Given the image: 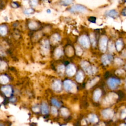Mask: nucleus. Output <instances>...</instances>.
Here are the masks:
<instances>
[{
    "instance_id": "6ab92c4d",
    "label": "nucleus",
    "mask_w": 126,
    "mask_h": 126,
    "mask_svg": "<svg viewBox=\"0 0 126 126\" xmlns=\"http://www.w3.org/2000/svg\"><path fill=\"white\" fill-rule=\"evenodd\" d=\"M63 54H64V53H63V50L61 48H57L55 50L54 55H55V57L56 58H60Z\"/></svg>"
},
{
    "instance_id": "9b49d317",
    "label": "nucleus",
    "mask_w": 126,
    "mask_h": 126,
    "mask_svg": "<svg viewBox=\"0 0 126 126\" xmlns=\"http://www.w3.org/2000/svg\"><path fill=\"white\" fill-rule=\"evenodd\" d=\"M113 59V57L111 55H104L102 57V61L103 64L106 65L110 63Z\"/></svg>"
},
{
    "instance_id": "423d86ee",
    "label": "nucleus",
    "mask_w": 126,
    "mask_h": 126,
    "mask_svg": "<svg viewBox=\"0 0 126 126\" xmlns=\"http://www.w3.org/2000/svg\"><path fill=\"white\" fill-rule=\"evenodd\" d=\"M67 74L69 76H72L76 73L75 67L72 64H70L67 68Z\"/></svg>"
},
{
    "instance_id": "a878e982",
    "label": "nucleus",
    "mask_w": 126,
    "mask_h": 126,
    "mask_svg": "<svg viewBox=\"0 0 126 126\" xmlns=\"http://www.w3.org/2000/svg\"><path fill=\"white\" fill-rule=\"evenodd\" d=\"M90 121V122H92V123H94L96 122L97 120H98V117L96 115H94V114H92L91 115H90V118H89Z\"/></svg>"
},
{
    "instance_id": "7ed1b4c3",
    "label": "nucleus",
    "mask_w": 126,
    "mask_h": 126,
    "mask_svg": "<svg viewBox=\"0 0 126 126\" xmlns=\"http://www.w3.org/2000/svg\"><path fill=\"white\" fill-rule=\"evenodd\" d=\"M79 42L84 48H88L90 46V42L89 39L86 35L81 36L78 39Z\"/></svg>"
},
{
    "instance_id": "9d476101",
    "label": "nucleus",
    "mask_w": 126,
    "mask_h": 126,
    "mask_svg": "<svg viewBox=\"0 0 126 126\" xmlns=\"http://www.w3.org/2000/svg\"><path fill=\"white\" fill-rule=\"evenodd\" d=\"M52 88L54 91H59L61 90L62 83L61 81L59 80H55L52 84Z\"/></svg>"
},
{
    "instance_id": "f3484780",
    "label": "nucleus",
    "mask_w": 126,
    "mask_h": 126,
    "mask_svg": "<svg viewBox=\"0 0 126 126\" xmlns=\"http://www.w3.org/2000/svg\"><path fill=\"white\" fill-rule=\"evenodd\" d=\"M61 40V37L59 35L57 34H55L53 35L51 38V42L53 43H56L59 42Z\"/></svg>"
},
{
    "instance_id": "b1692460",
    "label": "nucleus",
    "mask_w": 126,
    "mask_h": 126,
    "mask_svg": "<svg viewBox=\"0 0 126 126\" xmlns=\"http://www.w3.org/2000/svg\"><path fill=\"white\" fill-rule=\"evenodd\" d=\"M75 49H76V53L78 56H81L82 54L83 50L80 47L76 46Z\"/></svg>"
},
{
    "instance_id": "dca6fc26",
    "label": "nucleus",
    "mask_w": 126,
    "mask_h": 126,
    "mask_svg": "<svg viewBox=\"0 0 126 126\" xmlns=\"http://www.w3.org/2000/svg\"><path fill=\"white\" fill-rule=\"evenodd\" d=\"M41 111L42 113L43 114H47L48 113L49 110L48 105L45 102H43L41 104Z\"/></svg>"
},
{
    "instance_id": "2f4dec72",
    "label": "nucleus",
    "mask_w": 126,
    "mask_h": 126,
    "mask_svg": "<svg viewBox=\"0 0 126 126\" xmlns=\"http://www.w3.org/2000/svg\"><path fill=\"white\" fill-rule=\"evenodd\" d=\"M51 112L52 113V114L55 115H57V113H58V111H57V109L54 107V106H52L51 107Z\"/></svg>"
},
{
    "instance_id": "473e14b6",
    "label": "nucleus",
    "mask_w": 126,
    "mask_h": 126,
    "mask_svg": "<svg viewBox=\"0 0 126 126\" xmlns=\"http://www.w3.org/2000/svg\"><path fill=\"white\" fill-rule=\"evenodd\" d=\"M89 21H90L92 23H96V18L94 17H91L89 18Z\"/></svg>"
},
{
    "instance_id": "393cba45",
    "label": "nucleus",
    "mask_w": 126,
    "mask_h": 126,
    "mask_svg": "<svg viewBox=\"0 0 126 126\" xmlns=\"http://www.w3.org/2000/svg\"><path fill=\"white\" fill-rule=\"evenodd\" d=\"M90 40H91V42L92 44V45L94 47L96 45V39H95V38H94V35L93 34H90Z\"/></svg>"
},
{
    "instance_id": "4468645a",
    "label": "nucleus",
    "mask_w": 126,
    "mask_h": 126,
    "mask_svg": "<svg viewBox=\"0 0 126 126\" xmlns=\"http://www.w3.org/2000/svg\"><path fill=\"white\" fill-rule=\"evenodd\" d=\"M101 91L100 89H97L96 90H95V91L94 92V96H93V98L94 101L97 102L100 98L101 96Z\"/></svg>"
},
{
    "instance_id": "f704fd0d",
    "label": "nucleus",
    "mask_w": 126,
    "mask_h": 126,
    "mask_svg": "<svg viewBox=\"0 0 126 126\" xmlns=\"http://www.w3.org/2000/svg\"><path fill=\"white\" fill-rule=\"evenodd\" d=\"M74 126H80V123L79 122H75L74 123Z\"/></svg>"
},
{
    "instance_id": "2eb2a0df",
    "label": "nucleus",
    "mask_w": 126,
    "mask_h": 126,
    "mask_svg": "<svg viewBox=\"0 0 126 126\" xmlns=\"http://www.w3.org/2000/svg\"><path fill=\"white\" fill-rule=\"evenodd\" d=\"M105 14H106V15L108 16L114 18V17H116L118 15V12L115 10L112 9V10H110L106 12Z\"/></svg>"
},
{
    "instance_id": "4be33fe9",
    "label": "nucleus",
    "mask_w": 126,
    "mask_h": 126,
    "mask_svg": "<svg viewBox=\"0 0 126 126\" xmlns=\"http://www.w3.org/2000/svg\"><path fill=\"white\" fill-rule=\"evenodd\" d=\"M38 27V24L34 21L31 22L29 24V27L31 30H35L37 29Z\"/></svg>"
},
{
    "instance_id": "f8f14e48",
    "label": "nucleus",
    "mask_w": 126,
    "mask_h": 126,
    "mask_svg": "<svg viewBox=\"0 0 126 126\" xmlns=\"http://www.w3.org/2000/svg\"><path fill=\"white\" fill-rule=\"evenodd\" d=\"M99 80V77H96V78H94L93 79L90 80L86 85V88L87 89H89L92 88L94 85H95L97 83V82Z\"/></svg>"
},
{
    "instance_id": "cd10ccee",
    "label": "nucleus",
    "mask_w": 126,
    "mask_h": 126,
    "mask_svg": "<svg viewBox=\"0 0 126 126\" xmlns=\"http://www.w3.org/2000/svg\"><path fill=\"white\" fill-rule=\"evenodd\" d=\"M61 110V113H62V115H64V116H66L69 113L68 110L66 108H62Z\"/></svg>"
},
{
    "instance_id": "ea45409f",
    "label": "nucleus",
    "mask_w": 126,
    "mask_h": 126,
    "mask_svg": "<svg viewBox=\"0 0 126 126\" xmlns=\"http://www.w3.org/2000/svg\"><path fill=\"white\" fill-rule=\"evenodd\" d=\"M1 126H3V124H1Z\"/></svg>"
},
{
    "instance_id": "c85d7f7f",
    "label": "nucleus",
    "mask_w": 126,
    "mask_h": 126,
    "mask_svg": "<svg viewBox=\"0 0 126 126\" xmlns=\"http://www.w3.org/2000/svg\"><path fill=\"white\" fill-rule=\"evenodd\" d=\"M34 11V9H33V8H28V9H26V10L24 11V13H25V14L28 15V14H30L32 13H33Z\"/></svg>"
},
{
    "instance_id": "72a5a7b5",
    "label": "nucleus",
    "mask_w": 126,
    "mask_h": 126,
    "mask_svg": "<svg viewBox=\"0 0 126 126\" xmlns=\"http://www.w3.org/2000/svg\"><path fill=\"white\" fill-rule=\"evenodd\" d=\"M31 5L33 6H36L38 4V1H32L31 2Z\"/></svg>"
},
{
    "instance_id": "1a4fd4ad",
    "label": "nucleus",
    "mask_w": 126,
    "mask_h": 126,
    "mask_svg": "<svg viewBox=\"0 0 126 126\" xmlns=\"http://www.w3.org/2000/svg\"><path fill=\"white\" fill-rule=\"evenodd\" d=\"M49 50V43L48 40L44 41L41 46V51L43 54H46Z\"/></svg>"
},
{
    "instance_id": "f03ea898",
    "label": "nucleus",
    "mask_w": 126,
    "mask_h": 126,
    "mask_svg": "<svg viewBox=\"0 0 126 126\" xmlns=\"http://www.w3.org/2000/svg\"><path fill=\"white\" fill-rule=\"evenodd\" d=\"M64 87L66 91L71 93H75L77 91L76 84L70 80H67L64 81Z\"/></svg>"
},
{
    "instance_id": "412c9836",
    "label": "nucleus",
    "mask_w": 126,
    "mask_h": 126,
    "mask_svg": "<svg viewBox=\"0 0 126 126\" xmlns=\"http://www.w3.org/2000/svg\"><path fill=\"white\" fill-rule=\"evenodd\" d=\"M102 115H103V116L105 118H110V117H111V116H112V112H111L110 110H104L102 111Z\"/></svg>"
},
{
    "instance_id": "39448f33",
    "label": "nucleus",
    "mask_w": 126,
    "mask_h": 126,
    "mask_svg": "<svg viewBox=\"0 0 126 126\" xmlns=\"http://www.w3.org/2000/svg\"><path fill=\"white\" fill-rule=\"evenodd\" d=\"M120 83V80L115 78H110L108 80V85L109 87L112 89H115L116 86Z\"/></svg>"
},
{
    "instance_id": "c756f323",
    "label": "nucleus",
    "mask_w": 126,
    "mask_h": 126,
    "mask_svg": "<svg viewBox=\"0 0 126 126\" xmlns=\"http://www.w3.org/2000/svg\"><path fill=\"white\" fill-rule=\"evenodd\" d=\"M72 3V1H69V0H68V1H61V4L63 5H64V6L69 5L71 4Z\"/></svg>"
},
{
    "instance_id": "6e6552de",
    "label": "nucleus",
    "mask_w": 126,
    "mask_h": 126,
    "mask_svg": "<svg viewBox=\"0 0 126 126\" xmlns=\"http://www.w3.org/2000/svg\"><path fill=\"white\" fill-rule=\"evenodd\" d=\"M1 90L7 97H9L11 96L12 93V89L10 86L8 85L2 87Z\"/></svg>"
},
{
    "instance_id": "5701e85b",
    "label": "nucleus",
    "mask_w": 126,
    "mask_h": 126,
    "mask_svg": "<svg viewBox=\"0 0 126 126\" xmlns=\"http://www.w3.org/2000/svg\"><path fill=\"white\" fill-rule=\"evenodd\" d=\"M65 70V66L64 65H61L59 66L58 67V69H57L58 73L59 74H64Z\"/></svg>"
},
{
    "instance_id": "0eeeda50",
    "label": "nucleus",
    "mask_w": 126,
    "mask_h": 126,
    "mask_svg": "<svg viewBox=\"0 0 126 126\" xmlns=\"http://www.w3.org/2000/svg\"><path fill=\"white\" fill-rule=\"evenodd\" d=\"M107 39L105 37H102L100 41V48L102 52H104L106 49Z\"/></svg>"
},
{
    "instance_id": "58836bf2",
    "label": "nucleus",
    "mask_w": 126,
    "mask_h": 126,
    "mask_svg": "<svg viewBox=\"0 0 126 126\" xmlns=\"http://www.w3.org/2000/svg\"><path fill=\"white\" fill-rule=\"evenodd\" d=\"M120 126H126V124H122Z\"/></svg>"
},
{
    "instance_id": "a211bd4d",
    "label": "nucleus",
    "mask_w": 126,
    "mask_h": 126,
    "mask_svg": "<svg viewBox=\"0 0 126 126\" xmlns=\"http://www.w3.org/2000/svg\"><path fill=\"white\" fill-rule=\"evenodd\" d=\"M9 81L8 78L5 75H2L0 76V82L2 84H6L8 83Z\"/></svg>"
},
{
    "instance_id": "c9c22d12",
    "label": "nucleus",
    "mask_w": 126,
    "mask_h": 126,
    "mask_svg": "<svg viewBox=\"0 0 126 126\" xmlns=\"http://www.w3.org/2000/svg\"><path fill=\"white\" fill-rule=\"evenodd\" d=\"M11 6H12L13 8H17V7H18L17 5L16 4V3H12V4H11Z\"/></svg>"
},
{
    "instance_id": "bb28decb",
    "label": "nucleus",
    "mask_w": 126,
    "mask_h": 126,
    "mask_svg": "<svg viewBox=\"0 0 126 126\" xmlns=\"http://www.w3.org/2000/svg\"><path fill=\"white\" fill-rule=\"evenodd\" d=\"M51 102L53 105H54L55 106H56L58 107H59L61 106V103L55 99H52L51 100Z\"/></svg>"
},
{
    "instance_id": "ddd939ff",
    "label": "nucleus",
    "mask_w": 126,
    "mask_h": 126,
    "mask_svg": "<svg viewBox=\"0 0 126 126\" xmlns=\"http://www.w3.org/2000/svg\"><path fill=\"white\" fill-rule=\"evenodd\" d=\"M84 80V74L82 71H80L77 72L76 76V80L79 83H81Z\"/></svg>"
},
{
    "instance_id": "aec40b11",
    "label": "nucleus",
    "mask_w": 126,
    "mask_h": 126,
    "mask_svg": "<svg viewBox=\"0 0 126 126\" xmlns=\"http://www.w3.org/2000/svg\"><path fill=\"white\" fill-rule=\"evenodd\" d=\"M7 33V28L5 25H1L0 27V34L3 36H5Z\"/></svg>"
},
{
    "instance_id": "20e7f679",
    "label": "nucleus",
    "mask_w": 126,
    "mask_h": 126,
    "mask_svg": "<svg viewBox=\"0 0 126 126\" xmlns=\"http://www.w3.org/2000/svg\"><path fill=\"white\" fill-rule=\"evenodd\" d=\"M86 8L81 5H75L72 6L70 9V11L71 12H84L86 11Z\"/></svg>"
},
{
    "instance_id": "e433bc0d",
    "label": "nucleus",
    "mask_w": 126,
    "mask_h": 126,
    "mask_svg": "<svg viewBox=\"0 0 126 126\" xmlns=\"http://www.w3.org/2000/svg\"><path fill=\"white\" fill-rule=\"evenodd\" d=\"M37 125V124L36 123H32V124H30V126H36Z\"/></svg>"
},
{
    "instance_id": "f257e3e1",
    "label": "nucleus",
    "mask_w": 126,
    "mask_h": 126,
    "mask_svg": "<svg viewBox=\"0 0 126 126\" xmlns=\"http://www.w3.org/2000/svg\"><path fill=\"white\" fill-rule=\"evenodd\" d=\"M81 66L86 73L89 75L93 74L96 71V68L91 66L87 61H82L81 62Z\"/></svg>"
},
{
    "instance_id": "4c0bfd02",
    "label": "nucleus",
    "mask_w": 126,
    "mask_h": 126,
    "mask_svg": "<svg viewBox=\"0 0 126 126\" xmlns=\"http://www.w3.org/2000/svg\"><path fill=\"white\" fill-rule=\"evenodd\" d=\"M47 12H48V13H50V12H51V10H50V9H47Z\"/></svg>"
},
{
    "instance_id": "7c9ffc66",
    "label": "nucleus",
    "mask_w": 126,
    "mask_h": 126,
    "mask_svg": "<svg viewBox=\"0 0 126 126\" xmlns=\"http://www.w3.org/2000/svg\"><path fill=\"white\" fill-rule=\"evenodd\" d=\"M7 67V64L6 63V62H4V61H1V70H3L6 69Z\"/></svg>"
}]
</instances>
